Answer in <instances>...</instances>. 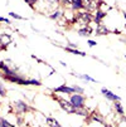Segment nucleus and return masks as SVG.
Returning a JSON list of instances; mask_svg holds the SVG:
<instances>
[{
    "mask_svg": "<svg viewBox=\"0 0 126 127\" xmlns=\"http://www.w3.org/2000/svg\"><path fill=\"white\" fill-rule=\"evenodd\" d=\"M62 16H63V11H61V10H56V11H53L49 15V18H50L52 20H59Z\"/></svg>",
    "mask_w": 126,
    "mask_h": 127,
    "instance_id": "16",
    "label": "nucleus"
},
{
    "mask_svg": "<svg viewBox=\"0 0 126 127\" xmlns=\"http://www.w3.org/2000/svg\"><path fill=\"white\" fill-rule=\"evenodd\" d=\"M92 33H93V29L89 25H84V27L78 29V34L81 35V37H87V35H91Z\"/></svg>",
    "mask_w": 126,
    "mask_h": 127,
    "instance_id": "11",
    "label": "nucleus"
},
{
    "mask_svg": "<svg viewBox=\"0 0 126 127\" xmlns=\"http://www.w3.org/2000/svg\"><path fill=\"white\" fill-rule=\"evenodd\" d=\"M0 107H1V103H0Z\"/></svg>",
    "mask_w": 126,
    "mask_h": 127,
    "instance_id": "29",
    "label": "nucleus"
},
{
    "mask_svg": "<svg viewBox=\"0 0 126 127\" xmlns=\"http://www.w3.org/2000/svg\"><path fill=\"white\" fill-rule=\"evenodd\" d=\"M53 92H54V93H63V95H68V96L76 93L73 87H69V86H66V84H62V86L54 88V89H53Z\"/></svg>",
    "mask_w": 126,
    "mask_h": 127,
    "instance_id": "4",
    "label": "nucleus"
},
{
    "mask_svg": "<svg viewBox=\"0 0 126 127\" xmlns=\"http://www.w3.org/2000/svg\"><path fill=\"white\" fill-rule=\"evenodd\" d=\"M0 127H15V125L10 123L8 120H5L3 117H0Z\"/></svg>",
    "mask_w": 126,
    "mask_h": 127,
    "instance_id": "17",
    "label": "nucleus"
},
{
    "mask_svg": "<svg viewBox=\"0 0 126 127\" xmlns=\"http://www.w3.org/2000/svg\"><path fill=\"white\" fill-rule=\"evenodd\" d=\"M72 10H73V11L86 10L84 1H83V0H73V1H72Z\"/></svg>",
    "mask_w": 126,
    "mask_h": 127,
    "instance_id": "10",
    "label": "nucleus"
},
{
    "mask_svg": "<svg viewBox=\"0 0 126 127\" xmlns=\"http://www.w3.org/2000/svg\"><path fill=\"white\" fill-rule=\"evenodd\" d=\"M49 1H50V0H49Z\"/></svg>",
    "mask_w": 126,
    "mask_h": 127,
    "instance_id": "31",
    "label": "nucleus"
},
{
    "mask_svg": "<svg viewBox=\"0 0 126 127\" xmlns=\"http://www.w3.org/2000/svg\"><path fill=\"white\" fill-rule=\"evenodd\" d=\"M0 96H1V97L6 96V89H5L4 84H0Z\"/></svg>",
    "mask_w": 126,
    "mask_h": 127,
    "instance_id": "22",
    "label": "nucleus"
},
{
    "mask_svg": "<svg viewBox=\"0 0 126 127\" xmlns=\"http://www.w3.org/2000/svg\"><path fill=\"white\" fill-rule=\"evenodd\" d=\"M1 63H3V62H1V61H0V68H1Z\"/></svg>",
    "mask_w": 126,
    "mask_h": 127,
    "instance_id": "28",
    "label": "nucleus"
},
{
    "mask_svg": "<svg viewBox=\"0 0 126 127\" xmlns=\"http://www.w3.org/2000/svg\"><path fill=\"white\" fill-rule=\"evenodd\" d=\"M80 78H82V79H84V81H88V82H96V79H93V78H91L89 76H87V74H82V76H78Z\"/></svg>",
    "mask_w": 126,
    "mask_h": 127,
    "instance_id": "21",
    "label": "nucleus"
},
{
    "mask_svg": "<svg viewBox=\"0 0 126 127\" xmlns=\"http://www.w3.org/2000/svg\"><path fill=\"white\" fill-rule=\"evenodd\" d=\"M73 88H75V92H76V93L83 95V88H81V87H78V86H73Z\"/></svg>",
    "mask_w": 126,
    "mask_h": 127,
    "instance_id": "23",
    "label": "nucleus"
},
{
    "mask_svg": "<svg viewBox=\"0 0 126 127\" xmlns=\"http://www.w3.org/2000/svg\"><path fill=\"white\" fill-rule=\"evenodd\" d=\"M0 23H5V24H10V20L6 19L4 16H0Z\"/></svg>",
    "mask_w": 126,
    "mask_h": 127,
    "instance_id": "24",
    "label": "nucleus"
},
{
    "mask_svg": "<svg viewBox=\"0 0 126 127\" xmlns=\"http://www.w3.org/2000/svg\"><path fill=\"white\" fill-rule=\"evenodd\" d=\"M106 15H107L106 11H103L102 9H97V10L95 11V14H93V23H96V25L101 24L102 20L106 18Z\"/></svg>",
    "mask_w": 126,
    "mask_h": 127,
    "instance_id": "6",
    "label": "nucleus"
},
{
    "mask_svg": "<svg viewBox=\"0 0 126 127\" xmlns=\"http://www.w3.org/2000/svg\"><path fill=\"white\" fill-rule=\"evenodd\" d=\"M11 42H13L11 35H9V34H0V50L6 49V47L9 44H11Z\"/></svg>",
    "mask_w": 126,
    "mask_h": 127,
    "instance_id": "5",
    "label": "nucleus"
},
{
    "mask_svg": "<svg viewBox=\"0 0 126 127\" xmlns=\"http://www.w3.org/2000/svg\"><path fill=\"white\" fill-rule=\"evenodd\" d=\"M9 15L11 16V18H14V19H18V20H24V18L23 16H20L19 14H16V13H9Z\"/></svg>",
    "mask_w": 126,
    "mask_h": 127,
    "instance_id": "19",
    "label": "nucleus"
},
{
    "mask_svg": "<svg viewBox=\"0 0 126 127\" xmlns=\"http://www.w3.org/2000/svg\"><path fill=\"white\" fill-rule=\"evenodd\" d=\"M101 93L109 99V101H112V102H115V101H120V97L117 96V95H115V93H112L111 91H109L107 88H101Z\"/></svg>",
    "mask_w": 126,
    "mask_h": 127,
    "instance_id": "7",
    "label": "nucleus"
},
{
    "mask_svg": "<svg viewBox=\"0 0 126 127\" xmlns=\"http://www.w3.org/2000/svg\"><path fill=\"white\" fill-rule=\"evenodd\" d=\"M124 14V19H125V27H126V13H122Z\"/></svg>",
    "mask_w": 126,
    "mask_h": 127,
    "instance_id": "26",
    "label": "nucleus"
},
{
    "mask_svg": "<svg viewBox=\"0 0 126 127\" xmlns=\"http://www.w3.org/2000/svg\"><path fill=\"white\" fill-rule=\"evenodd\" d=\"M52 98L54 99V101H57V103L61 106V108H62V110H63L66 113L75 115V112H76V107L72 104L69 101H67V99H64V98L59 97V96H57L56 93H53V95H52Z\"/></svg>",
    "mask_w": 126,
    "mask_h": 127,
    "instance_id": "1",
    "label": "nucleus"
},
{
    "mask_svg": "<svg viewBox=\"0 0 126 127\" xmlns=\"http://www.w3.org/2000/svg\"><path fill=\"white\" fill-rule=\"evenodd\" d=\"M111 33V30L107 28L105 24H98V25H96V35H107V34H110Z\"/></svg>",
    "mask_w": 126,
    "mask_h": 127,
    "instance_id": "9",
    "label": "nucleus"
},
{
    "mask_svg": "<svg viewBox=\"0 0 126 127\" xmlns=\"http://www.w3.org/2000/svg\"><path fill=\"white\" fill-rule=\"evenodd\" d=\"M24 1H25V4H28L32 9H34V8H35V4L38 3V0H24Z\"/></svg>",
    "mask_w": 126,
    "mask_h": 127,
    "instance_id": "18",
    "label": "nucleus"
},
{
    "mask_svg": "<svg viewBox=\"0 0 126 127\" xmlns=\"http://www.w3.org/2000/svg\"><path fill=\"white\" fill-rule=\"evenodd\" d=\"M89 118H91L92 121H96L101 125H105V120H103V115H101L98 111H92L89 112Z\"/></svg>",
    "mask_w": 126,
    "mask_h": 127,
    "instance_id": "8",
    "label": "nucleus"
},
{
    "mask_svg": "<svg viewBox=\"0 0 126 127\" xmlns=\"http://www.w3.org/2000/svg\"><path fill=\"white\" fill-rule=\"evenodd\" d=\"M45 121H47V125H48L49 127H63L62 125H59V122H58L56 118L47 117V118H45Z\"/></svg>",
    "mask_w": 126,
    "mask_h": 127,
    "instance_id": "15",
    "label": "nucleus"
},
{
    "mask_svg": "<svg viewBox=\"0 0 126 127\" xmlns=\"http://www.w3.org/2000/svg\"><path fill=\"white\" fill-rule=\"evenodd\" d=\"M116 127H126V118H125V116L121 117V121L117 122V126Z\"/></svg>",
    "mask_w": 126,
    "mask_h": 127,
    "instance_id": "20",
    "label": "nucleus"
},
{
    "mask_svg": "<svg viewBox=\"0 0 126 127\" xmlns=\"http://www.w3.org/2000/svg\"><path fill=\"white\" fill-rule=\"evenodd\" d=\"M87 43H88V45H89V47H95V45L97 44V43H96L95 40H91V39H89V40H88Z\"/></svg>",
    "mask_w": 126,
    "mask_h": 127,
    "instance_id": "25",
    "label": "nucleus"
},
{
    "mask_svg": "<svg viewBox=\"0 0 126 127\" xmlns=\"http://www.w3.org/2000/svg\"><path fill=\"white\" fill-rule=\"evenodd\" d=\"M75 115H78V116H82V117H89V111L86 107H81V108H76Z\"/></svg>",
    "mask_w": 126,
    "mask_h": 127,
    "instance_id": "13",
    "label": "nucleus"
},
{
    "mask_svg": "<svg viewBox=\"0 0 126 127\" xmlns=\"http://www.w3.org/2000/svg\"><path fill=\"white\" fill-rule=\"evenodd\" d=\"M22 127H30V126H28V125H25V126H22Z\"/></svg>",
    "mask_w": 126,
    "mask_h": 127,
    "instance_id": "27",
    "label": "nucleus"
},
{
    "mask_svg": "<svg viewBox=\"0 0 126 127\" xmlns=\"http://www.w3.org/2000/svg\"><path fill=\"white\" fill-rule=\"evenodd\" d=\"M69 102L73 104L76 108H81V107H86V97L82 96L81 93H73L69 96Z\"/></svg>",
    "mask_w": 126,
    "mask_h": 127,
    "instance_id": "2",
    "label": "nucleus"
},
{
    "mask_svg": "<svg viewBox=\"0 0 126 127\" xmlns=\"http://www.w3.org/2000/svg\"><path fill=\"white\" fill-rule=\"evenodd\" d=\"M114 108H115V111H116L117 115H120L121 117L125 116V110H124V107H122V104H121L120 101H115L114 102Z\"/></svg>",
    "mask_w": 126,
    "mask_h": 127,
    "instance_id": "12",
    "label": "nucleus"
},
{
    "mask_svg": "<svg viewBox=\"0 0 126 127\" xmlns=\"http://www.w3.org/2000/svg\"><path fill=\"white\" fill-rule=\"evenodd\" d=\"M64 50L72 53V54H76V56H81V57H86V53L78 50L77 48H71V47H64Z\"/></svg>",
    "mask_w": 126,
    "mask_h": 127,
    "instance_id": "14",
    "label": "nucleus"
},
{
    "mask_svg": "<svg viewBox=\"0 0 126 127\" xmlns=\"http://www.w3.org/2000/svg\"><path fill=\"white\" fill-rule=\"evenodd\" d=\"M13 106H14V108H15V111H16L18 113H20V115H24V113L32 111V108L29 107V104H28L27 102L22 101V99L15 101V102L13 103Z\"/></svg>",
    "mask_w": 126,
    "mask_h": 127,
    "instance_id": "3",
    "label": "nucleus"
},
{
    "mask_svg": "<svg viewBox=\"0 0 126 127\" xmlns=\"http://www.w3.org/2000/svg\"><path fill=\"white\" fill-rule=\"evenodd\" d=\"M72 1H73V0H72Z\"/></svg>",
    "mask_w": 126,
    "mask_h": 127,
    "instance_id": "30",
    "label": "nucleus"
}]
</instances>
